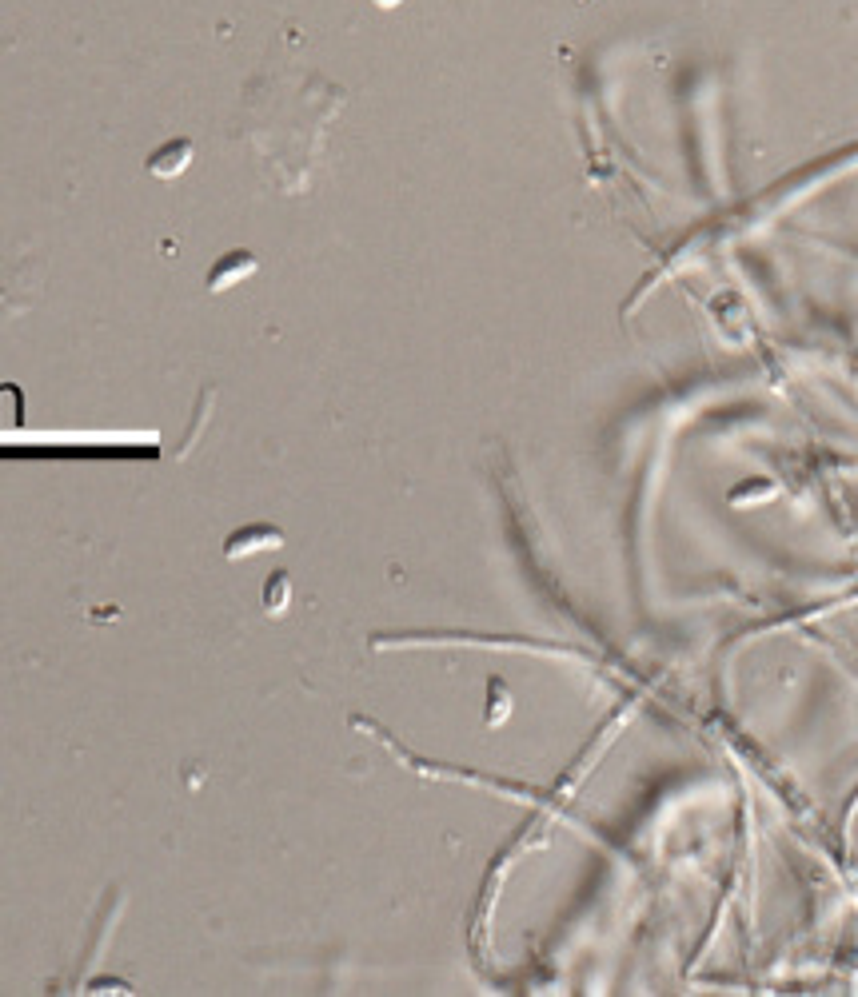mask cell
Masks as SVG:
<instances>
[{
	"label": "cell",
	"mask_w": 858,
	"mask_h": 997,
	"mask_svg": "<svg viewBox=\"0 0 858 997\" xmlns=\"http://www.w3.org/2000/svg\"><path fill=\"white\" fill-rule=\"evenodd\" d=\"M280 547H284V531L272 527V523H256V527H240L236 535H228L224 559L236 563V559H244L252 551H280Z\"/></svg>",
	"instance_id": "1"
},
{
	"label": "cell",
	"mask_w": 858,
	"mask_h": 997,
	"mask_svg": "<svg viewBox=\"0 0 858 997\" xmlns=\"http://www.w3.org/2000/svg\"><path fill=\"white\" fill-rule=\"evenodd\" d=\"M256 272V256L252 252H228L224 260H216L212 264V272H208V292H228V288H236L240 280H248Z\"/></svg>",
	"instance_id": "2"
},
{
	"label": "cell",
	"mask_w": 858,
	"mask_h": 997,
	"mask_svg": "<svg viewBox=\"0 0 858 997\" xmlns=\"http://www.w3.org/2000/svg\"><path fill=\"white\" fill-rule=\"evenodd\" d=\"M188 164H192V140H168L164 148H156V152L148 156V172L160 176V180L180 176Z\"/></svg>",
	"instance_id": "3"
},
{
	"label": "cell",
	"mask_w": 858,
	"mask_h": 997,
	"mask_svg": "<svg viewBox=\"0 0 858 997\" xmlns=\"http://www.w3.org/2000/svg\"><path fill=\"white\" fill-rule=\"evenodd\" d=\"M288 599H292L288 571H272V579H268V587H264V611H268V615H284Z\"/></svg>",
	"instance_id": "4"
},
{
	"label": "cell",
	"mask_w": 858,
	"mask_h": 997,
	"mask_svg": "<svg viewBox=\"0 0 858 997\" xmlns=\"http://www.w3.org/2000/svg\"><path fill=\"white\" fill-rule=\"evenodd\" d=\"M380 8H396V4H404V0H376Z\"/></svg>",
	"instance_id": "5"
}]
</instances>
